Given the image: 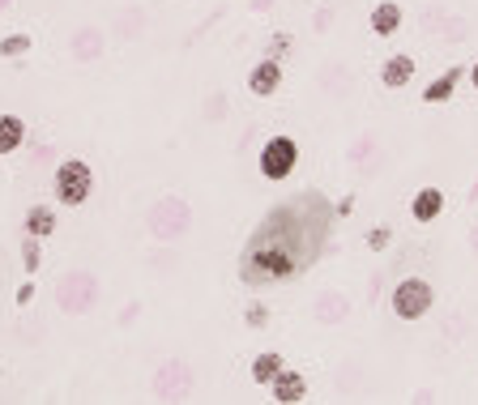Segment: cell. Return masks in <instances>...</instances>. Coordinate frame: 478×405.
Here are the masks:
<instances>
[{"instance_id": "1", "label": "cell", "mask_w": 478, "mask_h": 405, "mask_svg": "<svg viewBox=\"0 0 478 405\" xmlns=\"http://www.w3.org/2000/svg\"><path fill=\"white\" fill-rule=\"evenodd\" d=\"M325 239V214H320V196H299L278 205L274 214L257 226V235L248 239L243 256H239V278L248 287L261 282H290L295 273H304Z\"/></svg>"}, {"instance_id": "2", "label": "cell", "mask_w": 478, "mask_h": 405, "mask_svg": "<svg viewBox=\"0 0 478 405\" xmlns=\"http://www.w3.org/2000/svg\"><path fill=\"white\" fill-rule=\"evenodd\" d=\"M189 226H192V210H189V201H180V196H163V201L150 210V235L163 239V243L184 239Z\"/></svg>"}, {"instance_id": "3", "label": "cell", "mask_w": 478, "mask_h": 405, "mask_svg": "<svg viewBox=\"0 0 478 405\" xmlns=\"http://www.w3.org/2000/svg\"><path fill=\"white\" fill-rule=\"evenodd\" d=\"M56 201L60 205H69V210H77V205H86V196H90V188H95V175H90V167L81 163V158H65L60 167H56Z\"/></svg>"}, {"instance_id": "4", "label": "cell", "mask_w": 478, "mask_h": 405, "mask_svg": "<svg viewBox=\"0 0 478 405\" xmlns=\"http://www.w3.org/2000/svg\"><path fill=\"white\" fill-rule=\"evenodd\" d=\"M98 299V287L90 273H65L60 278V287H56V303L73 316H81V311H90Z\"/></svg>"}, {"instance_id": "5", "label": "cell", "mask_w": 478, "mask_h": 405, "mask_svg": "<svg viewBox=\"0 0 478 405\" xmlns=\"http://www.w3.org/2000/svg\"><path fill=\"white\" fill-rule=\"evenodd\" d=\"M299 163V145L290 141V137H274V141H265L261 149V175L265 180H287L290 171Z\"/></svg>"}, {"instance_id": "6", "label": "cell", "mask_w": 478, "mask_h": 405, "mask_svg": "<svg viewBox=\"0 0 478 405\" xmlns=\"http://www.w3.org/2000/svg\"><path fill=\"white\" fill-rule=\"evenodd\" d=\"M393 311H397L402 320H419V316H428L431 311V287L428 282H419V278H406L402 287L393 290Z\"/></svg>"}, {"instance_id": "7", "label": "cell", "mask_w": 478, "mask_h": 405, "mask_svg": "<svg viewBox=\"0 0 478 405\" xmlns=\"http://www.w3.org/2000/svg\"><path fill=\"white\" fill-rule=\"evenodd\" d=\"M154 393L167 397V401L171 397H184V393H189V367H184V363H167V367L154 376Z\"/></svg>"}, {"instance_id": "8", "label": "cell", "mask_w": 478, "mask_h": 405, "mask_svg": "<svg viewBox=\"0 0 478 405\" xmlns=\"http://www.w3.org/2000/svg\"><path fill=\"white\" fill-rule=\"evenodd\" d=\"M278 86H282V69H278V60H269V56H265L261 65L248 73V90H252L257 98H269Z\"/></svg>"}, {"instance_id": "9", "label": "cell", "mask_w": 478, "mask_h": 405, "mask_svg": "<svg viewBox=\"0 0 478 405\" xmlns=\"http://www.w3.org/2000/svg\"><path fill=\"white\" fill-rule=\"evenodd\" d=\"M269 388H274V397H278V401H304V393H308V380H304L299 371H287V367H282V371H278V376L269 380Z\"/></svg>"}, {"instance_id": "10", "label": "cell", "mask_w": 478, "mask_h": 405, "mask_svg": "<svg viewBox=\"0 0 478 405\" xmlns=\"http://www.w3.org/2000/svg\"><path fill=\"white\" fill-rule=\"evenodd\" d=\"M69 51H73V60H98V56H103V34H98L95 26H81V30L73 34Z\"/></svg>"}, {"instance_id": "11", "label": "cell", "mask_w": 478, "mask_h": 405, "mask_svg": "<svg viewBox=\"0 0 478 405\" xmlns=\"http://www.w3.org/2000/svg\"><path fill=\"white\" fill-rule=\"evenodd\" d=\"M22 141H26L22 116H0V158H4V154H13Z\"/></svg>"}, {"instance_id": "12", "label": "cell", "mask_w": 478, "mask_h": 405, "mask_svg": "<svg viewBox=\"0 0 478 405\" xmlns=\"http://www.w3.org/2000/svg\"><path fill=\"white\" fill-rule=\"evenodd\" d=\"M410 210H414L419 222H436L440 210H444V196H440V188H423L419 196H414V205H410Z\"/></svg>"}, {"instance_id": "13", "label": "cell", "mask_w": 478, "mask_h": 405, "mask_svg": "<svg viewBox=\"0 0 478 405\" xmlns=\"http://www.w3.org/2000/svg\"><path fill=\"white\" fill-rule=\"evenodd\" d=\"M410 77H414V60L410 56H393L389 65H384V73H381V81L389 86V90H397V86H406Z\"/></svg>"}, {"instance_id": "14", "label": "cell", "mask_w": 478, "mask_h": 405, "mask_svg": "<svg viewBox=\"0 0 478 405\" xmlns=\"http://www.w3.org/2000/svg\"><path fill=\"white\" fill-rule=\"evenodd\" d=\"M51 231H56V214H51L48 205H35V210H26V235L48 239Z\"/></svg>"}, {"instance_id": "15", "label": "cell", "mask_w": 478, "mask_h": 405, "mask_svg": "<svg viewBox=\"0 0 478 405\" xmlns=\"http://www.w3.org/2000/svg\"><path fill=\"white\" fill-rule=\"evenodd\" d=\"M282 371V355H274V350H265V355L252 358V380L257 384H269L274 376Z\"/></svg>"}, {"instance_id": "16", "label": "cell", "mask_w": 478, "mask_h": 405, "mask_svg": "<svg viewBox=\"0 0 478 405\" xmlns=\"http://www.w3.org/2000/svg\"><path fill=\"white\" fill-rule=\"evenodd\" d=\"M397 22H402V9H397V4H389V0H384L381 9L372 13V26H376V34H393V30H397Z\"/></svg>"}, {"instance_id": "17", "label": "cell", "mask_w": 478, "mask_h": 405, "mask_svg": "<svg viewBox=\"0 0 478 405\" xmlns=\"http://www.w3.org/2000/svg\"><path fill=\"white\" fill-rule=\"evenodd\" d=\"M22 264H26V273H39V264H43V248H39L35 235H26L22 243Z\"/></svg>"}, {"instance_id": "18", "label": "cell", "mask_w": 478, "mask_h": 405, "mask_svg": "<svg viewBox=\"0 0 478 405\" xmlns=\"http://www.w3.org/2000/svg\"><path fill=\"white\" fill-rule=\"evenodd\" d=\"M26 51H30V34H9V39H0V56H4V60L26 56Z\"/></svg>"}, {"instance_id": "19", "label": "cell", "mask_w": 478, "mask_h": 405, "mask_svg": "<svg viewBox=\"0 0 478 405\" xmlns=\"http://www.w3.org/2000/svg\"><path fill=\"white\" fill-rule=\"evenodd\" d=\"M457 73H461V69H453L449 77H440V81H431V86H428V103H440V98H449V95H453Z\"/></svg>"}, {"instance_id": "20", "label": "cell", "mask_w": 478, "mask_h": 405, "mask_svg": "<svg viewBox=\"0 0 478 405\" xmlns=\"http://www.w3.org/2000/svg\"><path fill=\"white\" fill-rule=\"evenodd\" d=\"M248 325H252V329H261V325H265V308H261V303H257V308H248Z\"/></svg>"}, {"instance_id": "21", "label": "cell", "mask_w": 478, "mask_h": 405, "mask_svg": "<svg viewBox=\"0 0 478 405\" xmlns=\"http://www.w3.org/2000/svg\"><path fill=\"white\" fill-rule=\"evenodd\" d=\"M30 299H35V282H26V287H18V303H30Z\"/></svg>"}, {"instance_id": "22", "label": "cell", "mask_w": 478, "mask_h": 405, "mask_svg": "<svg viewBox=\"0 0 478 405\" xmlns=\"http://www.w3.org/2000/svg\"><path fill=\"white\" fill-rule=\"evenodd\" d=\"M474 86H478V65H474Z\"/></svg>"}, {"instance_id": "23", "label": "cell", "mask_w": 478, "mask_h": 405, "mask_svg": "<svg viewBox=\"0 0 478 405\" xmlns=\"http://www.w3.org/2000/svg\"><path fill=\"white\" fill-rule=\"evenodd\" d=\"M4 4H9V0H0V9H4Z\"/></svg>"}]
</instances>
